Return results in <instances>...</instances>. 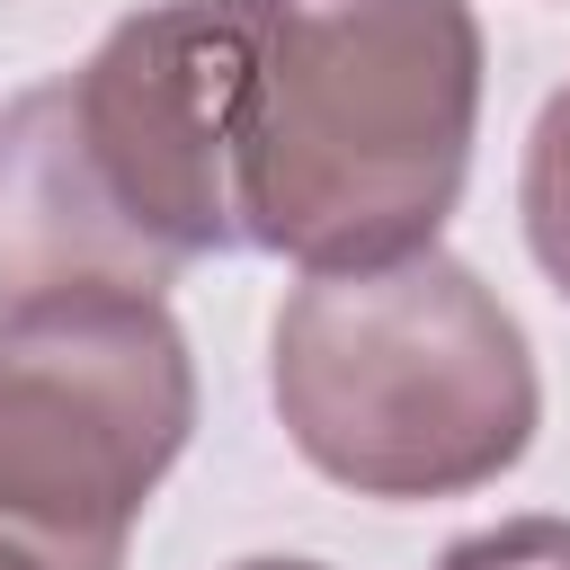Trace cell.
Segmentation results:
<instances>
[{"label": "cell", "mask_w": 570, "mask_h": 570, "mask_svg": "<svg viewBox=\"0 0 570 570\" xmlns=\"http://www.w3.org/2000/svg\"><path fill=\"white\" fill-rule=\"evenodd\" d=\"M472 125V0H276L240 134V240L303 276L436 249Z\"/></svg>", "instance_id": "cell-1"}, {"label": "cell", "mask_w": 570, "mask_h": 570, "mask_svg": "<svg viewBox=\"0 0 570 570\" xmlns=\"http://www.w3.org/2000/svg\"><path fill=\"white\" fill-rule=\"evenodd\" d=\"M267 392L294 454L356 499H463L543 419L517 312L445 249L303 276L276 312Z\"/></svg>", "instance_id": "cell-2"}, {"label": "cell", "mask_w": 570, "mask_h": 570, "mask_svg": "<svg viewBox=\"0 0 570 570\" xmlns=\"http://www.w3.org/2000/svg\"><path fill=\"white\" fill-rule=\"evenodd\" d=\"M196 356L160 294L71 285L0 303V525L62 570H125V534L187 454Z\"/></svg>", "instance_id": "cell-3"}, {"label": "cell", "mask_w": 570, "mask_h": 570, "mask_svg": "<svg viewBox=\"0 0 570 570\" xmlns=\"http://www.w3.org/2000/svg\"><path fill=\"white\" fill-rule=\"evenodd\" d=\"M267 9L276 0H151L62 71L98 187L169 267L240 240V134L267 62Z\"/></svg>", "instance_id": "cell-4"}, {"label": "cell", "mask_w": 570, "mask_h": 570, "mask_svg": "<svg viewBox=\"0 0 570 570\" xmlns=\"http://www.w3.org/2000/svg\"><path fill=\"white\" fill-rule=\"evenodd\" d=\"M178 267L116 214L71 125V80H36L0 107V303L134 285L160 294Z\"/></svg>", "instance_id": "cell-5"}, {"label": "cell", "mask_w": 570, "mask_h": 570, "mask_svg": "<svg viewBox=\"0 0 570 570\" xmlns=\"http://www.w3.org/2000/svg\"><path fill=\"white\" fill-rule=\"evenodd\" d=\"M517 214H525V249L552 276V294L570 303V80L543 98L534 134H525V169H517Z\"/></svg>", "instance_id": "cell-6"}, {"label": "cell", "mask_w": 570, "mask_h": 570, "mask_svg": "<svg viewBox=\"0 0 570 570\" xmlns=\"http://www.w3.org/2000/svg\"><path fill=\"white\" fill-rule=\"evenodd\" d=\"M428 570H570V517H499L445 543Z\"/></svg>", "instance_id": "cell-7"}, {"label": "cell", "mask_w": 570, "mask_h": 570, "mask_svg": "<svg viewBox=\"0 0 570 570\" xmlns=\"http://www.w3.org/2000/svg\"><path fill=\"white\" fill-rule=\"evenodd\" d=\"M0 570H62V561H53V552H36L27 534H9V525H0Z\"/></svg>", "instance_id": "cell-8"}, {"label": "cell", "mask_w": 570, "mask_h": 570, "mask_svg": "<svg viewBox=\"0 0 570 570\" xmlns=\"http://www.w3.org/2000/svg\"><path fill=\"white\" fill-rule=\"evenodd\" d=\"M232 570H321V561H294V552H258V561H232Z\"/></svg>", "instance_id": "cell-9"}]
</instances>
